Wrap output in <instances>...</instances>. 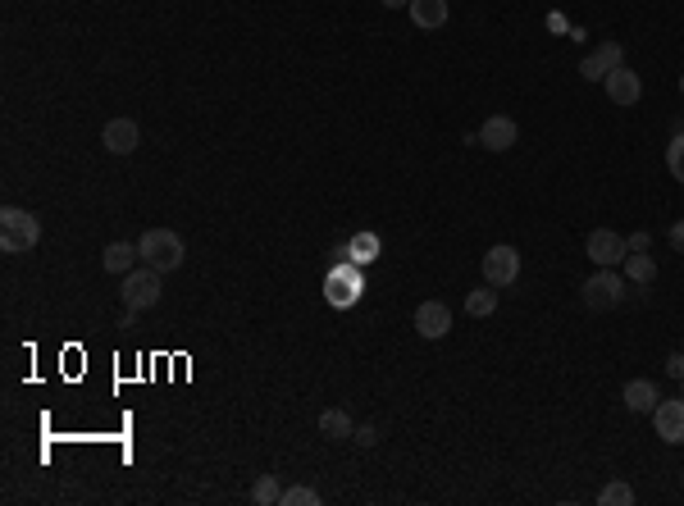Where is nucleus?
<instances>
[{
  "label": "nucleus",
  "mask_w": 684,
  "mask_h": 506,
  "mask_svg": "<svg viewBox=\"0 0 684 506\" xmlns=\"http://www.w3.org/2000/svg\"><path fill=\"white\" fill-rule=\"evenodd\" d=\"M37 242H42V219L32 215V210H19V206L0 210V251L5 256H28Z\"/></svg>",
  "instance_id": "obj_1"
},
{
  "label": "nucleus",
  "mask_w": 684,
  "mask_h": 506,
  "mask_svg": "<svg viewBox=\"0 0 684 506\" xmlns=\"http://www.w3.org/2000/svg\"><path fill=\"white\" fill-rule=\"evenodd\" d=\"M137 251H142V265L160 269V274H174L187 260V247L174 228H146L142 238H137Z\"/></svg>",
  "instance_id": "obj_2"
},
{
  "label": "nucleus",
  "mask_w": 684,
  "mask_h": 506,
  "mask_svg": "<svg viewBox=\"0 0 684 506\" xmlns=\"http://www.w3.org/2000/svg\"><path fill=\"white\" fill-rule=\"evenodd\" d=\"M165 274L160 269H151V265H137V269H128L124 279H119V292H124V306L128 310H151V306H160V297H165Z\"/></svg>",
  "instance_id": "obj_3"
},
{
  "label": "nucleus",
  "mask_w": 684,
  "mask_h": 506,
  "mask_svg": "<svg viewBox=\"0 0 684 506\" xmlns=\"http://www.w3.org/2000/svg\"><path fill=\"white\" fill-rule=\"evenodd\" d=\"M580 301L589 310H616L625 301V279L616 274V269H598V274L580 288Z\"/></svg>",
  "instance_id": "obj_4"
},
{
  "label": "nucleus",
  "mask_w": 684,
  "mask_h": 506,
  "mask_svg": "<svg viewBox=\"0 0 684 506\" xmlns=\"http://www.w3.org/2000/svg\"><path fill=\"white\" fill-rule=\"evenodd\" d=\"M479 269H484V283H493V288H511V283L520 279V251L511 247V242H502V247H488L484 260H479Z\"/></svg>",
  "instance_id": "obj_5"
},
{
  "label": "nucleus",
  "mask_w": 684,
  "mask_h": 506,
  "mask_svg": "<svg viewBox=\"0 0 684 506\" xmlns=\"http://www.w3.org/2000/svg\"><path fill=\"white\" fill-rule=\"evenodd\" d=\"M520 142V124L511 119V114H488L484 124H479L475 133V146H484V151H511V146Z\"/></svg>",
  "instance_id": "obj_6"
},
{
  "label": "nucleus",
  "mask_w": 684,
  "mask_h": 506,
  "mask_svg": "<svg viewBox=\"0 0 684 506\" xmlns=\"http://www.w3.org/2000/svg\"><path fill=\"white\" fill-rule=\"evenodd\" d=\"M584 251H589V260L598 269H616V265H625V256H630V247H625V238L616 233V228H593Z\"/></svg>",
  "instance_id": "obj_7"
},
{
  "label": "nucleus",
  "mask_w": 684,
  "mask_h": 506,
  "mask_svg": "<svg viewBox=\"0 0 684 506\" xmlns=\"http://www.w3.org/2000/svg\"><path fill=\"white\" fill-rule=\"evenodd\" d=\"M101 146L110 155H133L137 146H142V128H137V119H128V114H114V119H105Z\"/></svg>",
  "instance_id": "obj_8"
},
{
  "label": "nucleus",
  "mask_w": 684,
  "mask_h": 506,
  "mask_svg": "<svg viewBox=\"0 0 684 506\" xmlns=\"http://www.w3.org/2000/svg\"><path fill=\"white\" fill-rule=\"evenodd\" d=\"M415 333L425 342H438L452 333V310H447V301H420L415 306Z\"/></svg>",
  "instance_id": "obj_9"
},
{
  "label": "nucleus",
  "mask_w": 684,
  "mask_h": 506,
  "mask_svg": "<svg viewBox=\"0 0 684 506\" xmlns=\"http://www.w3.org/2000/svg\"><path fill=\"white\" fill-rule=\"evenodd\" d=\"M621 64H625V46L621 42H602L598 51L580 60V78L584 83H602V78H607L612 69H621Z\"/></svg>",
  "instance_id": "obj_10"
},
{
  "label": "nucleus",
  "mask_w": 684,
  "mask_h": 506,
  "mask_svg": "<svg viewBox=\"0 0 684 506\" xmlns=\"http://www.w3.org/2000/svg\"><path fill=\"white\" fill-rule=\"evenodd\" d=\"M602 87H607V96H612V105H639L643 96V83H639V73L630 69V64H621V69H612L607 78H602Z\"/></svg>",
  "instance_id": "obj_11"
},
{
  "label": "nucleus",
  "mask_w": 684,
  "mask_h": 506,
  "mask_svg": "<svg viewBox=\"0 0 684 506\" xmlns=\"http://www.w3.org/2000/svg\"><path fill=\"white\" fill-rule=\"evenodd\" d=\"M653 429L662 443H684V397H675V402H657L653 411Z\"/></svg>",
  "instance_id": "obj_12"
},
{
  "label": "nucleus",
  "mask_w": 684,
  "mask_h": 506,
  "mask_svg": "<svg viewBox=\"0 0 684 506\" xmlns=\"http://www.w3.org/2000/svg\"><path fill=\"white\" fill-rule=\"evenodd\" d=\"M137 260H142V251H137L133 242H110V247L101 251V269L105 274H119V279H124L128 269H137Z\"/></svg>",
  "instance_id": "obj_13"
},
{
  "label": "nucleus",
  "mask_w": 684,
  "mask_h": 506,
  "mask_svg": "<svg viewBox=\"0 0 684 506\" xmlns=\"http://www.w3.org/2000/svg\"><path fill=\"white\" fill-rule=\"evenodd\" d=\"M361 274H352V269H333L329 274V301L333 306H352L356 297H361Z\"/></svg>",
  "instance_id": "obj_14"
},
{
  "label": "nucleus",
  "mask_w": 684,
  "mask_h": 506,
  "mask_svg": "<svg viewBox=\"0 0 684 506\" xmlns=\"http://www.w3.org/2000/svg\"><path fill=\"white\" fill-rule=\"evenodd\" d=\"M406 10H411V23L420 32H434L447 23V0H411Z\"/></svg>",
  "instance_id": "obj_15"
},
{
  "label": "nucleus",
  "mask_w": 684,
  "mask_h": 506,
  "mask_svg": "<svg viewBox=\"0 0 684 506\" xmlns=\"http://www.w3.org/2000/svg\"><path fill=\"white\" fill-rule=\"evenodd\" d=\"M657 383H648V379H630L625 383V406H630L634 415H653L657 411Z\"/></svg>",
  "instance_id": "obj_16"
},
{
  "label": "nucleus",
  "mask_w": 684,
  "mask_h": 506,
  "mask_svg": "<svg viewBox=\"0 0 684 506\" xmlns=\"http://www.w3.org/2000/svg\"><path fill=\"white\" fill-rule=\"evenodd\" d=\"M352 434H356V424H352V415L342 411V406L320 411V438H329V443H347Z\"/></svg>",
  "instance_id": "obj_17"
},
{
  "label": "nucleus",
  "mask_w": 684,
  "mask_h": 506,
  "mask_svg": "<svg viewBox=\"0 0 684 506\" xmlns=\"http://www.w3.org/2000/svg\"><path fill=\"white\" fill-rule=\"evenodd\" d=\"M493 310H498V288L493 283H484V288H475L466 297V315H475V320H488Z\"/></svg>",
  "instance_id": "obj_18"
},
{
  "label": "nucleus",
  "mask_w": 684,
  "mask_h": 506,
  "mask_svg": "<svg viewBox=\"0 0 684 506\" xmlns=\"http://www.w3.org/2000/svg\"><path fill=\"white\" fill-rule=\"evenodd\" d=\"M625 279H634V283H653V279H657V260L648 256V251H630V256H625Z\"/></svg>",
  "instance_id": "obj_19"
},
{
  "label": "nucleus",
  "mask_w": 684,
  "mask_h": 506,
  "mask_svg": "<svg viewBox=\"0 0 684 506\" xmlns=\"http://www.w3.org/2000/svg\"><path fill=\"white\" fill-rule=\"evenodd\" d=\"M251 502L256 506H283V488L274 475H260L256 484H251Z\"/></svg>",
  "instance_id": "obj_20"
},
{
  "label": "nucleus",
  "mask_w": 684,
  "mask_h": 506,
  "mask_svg": "<svg viewBox=\"0 0 684 506\" xmlns=\"http://www.w3.org/2000/svg\"><path fill=\"white\" fill-rule=\"evenodd\" d=\"M347 260H356V265L379 260V238H374V233H356V238L347 242Z\"/></svg>",
  "instance_id": "obj_21"
},
{
  "label": "nucleus",
  "mask_w": 684,
  "mask_h": 506,
  "mask_svg": "<svg viewBox=\"0 0 684 506\" xmlns=\"http://www.w3.org/2000/svg\"><path fill=\"white\" fill-rule=\"evenodd\" d=\"M598 502H602V506H630V502H634V488L621 484V479H612V484H607V488L598 493Z\"/></svg>",
  "instance_id": "obj_22"
},
{
  "label": "nucleus",
  "mask_w": 684,
  "mask_h": 506,
  "mask_svg": "<svg viewBox=\"0 0 684 506\" xmlns=\"http://www.w3.org/2000/svg\"><path fill=\"white\" fill-rule=\"evenodd\" d=\"M666 169H671L675 183H684V133H675L671 146H666Z\"/></svg>",
  "instance_id": "obj_23"
},
{
  "label": "nucleus",
  "mask_w": 684,
  "mask_h": 506,
  "mask_svg": "<svg viewBox=\"0 0 684 506\" xmlns=\"http://www.w3.org/2000/svg\"><path fill=\"white\" fill-rule=\"evenodd\" d=\"M283 506H320V493H315V488L292 484V488H283Z\"/></svg>",
  "instance_id": "obj_24"
},
{
  "label": "nucleus",
  "mask_w": 684,
  "mask_h": 506,
  "mask_svg": "<svg viewBox=\"0 0 684 506\" xmlns=\"http://www.w3.org/2000/svg\"><path fill=\"white\" fill-rule=\"evenodd\" d=\"M625 247H630V251H653V233H648V228H639V233H630V238H625Z\"/></svg>",
  "instance_id": "obj_25"
},
{
  "label": "nucleus",
  "mask_w": 684,
  "mask_h": 506,
  "mask_svg": "<svg viewBox=\"0 0 684 506\" xmlns=\"http://www.w3.org/2000/svg\"><path fill=\"white\" fill-rule=\"evenodd\" d=\"M352 443L356 447H374V443H379V429H374V424H361V429L352 434Z\"/></svg>",
  "instance_id": "obj_26"
},
{
  "label": "nucleus",
  "mask_w": 684,
  "mask_h": 506,
  "mask_svg": "<svg viewBox=\"0 0 684 506\" xmlns=\"http://www.w3.org/2000/svg\"><path fill=\"white\" fill-rule=\"evenodd\" d=\"M666 374H671V379H684V352L666 356Z\"/></svg>",
  "instance_id": "obj_27"
},
{
  "label": "nucleus",
  "mask_w": 684,
  "mask_h": 506,
  "mask_svg": "<svg viewBox=\"0 0 684 506\" xmlns=\"http://www.w3.org/2000/svg\"><path fill=\"white\" fill-rule=\"evenodd\" d=\"M671 247L684 256V219H675V224H671Z\"/></svg>",
  "instance_id": "obj_28"
},
{
  "label": "nucleus",
  "mask_w": 684,
  "mask_h": 506,
  "mask_svg": "<svg viewBox=\"0 0 684 506\" xmlns=\"http://www.w3.org/2000/svg\"><path fill=\"white\" fill-rule=\"evenodd\" d=\"M379 5H384V10H406L411 0H379Z\"/></svg>",
  "instance_id": "obj_29"
},
{
  "label": "nucleus",
  "mask_w": 684,
  "mask_h": 506,
  "mask_svg": "<svg viewBox=\"0 0 684 506\" xmlns=\"http://www.w3.org/2000/svg\"><path fill=\"white\" fill-rule=\"evenodd\" d=\"M680 92H684V73H680Z\"/></svg>",
  "instance_id": "obj_30"
},
{
  "label": "nucleus",
  "mask_w": 684,
  "mask_h": 506,
  "mask_svg": "<svg viewBox=\"0 0 684 506\" xmlns=\"http://www.w3.org/2000/svg\"><path fill=\"white\" fill-rule=\"evenodd\" d=\"M680 397H684V393H680Z\"/></svg>",
  "instance_id": "obj_31"
}]
</instances>
